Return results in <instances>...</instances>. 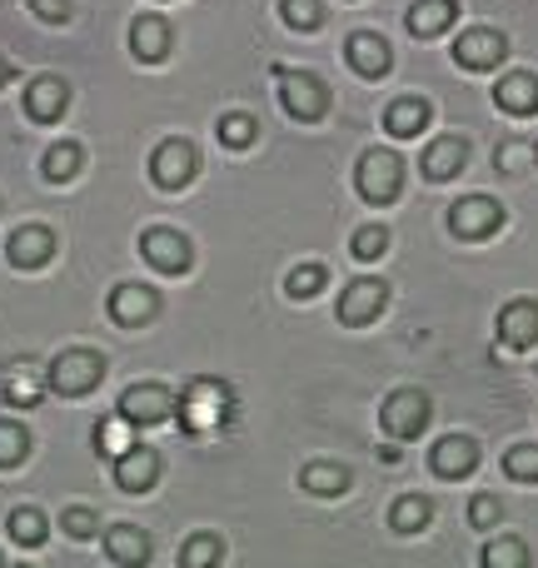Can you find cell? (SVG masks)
<instances>
[{
  "instance_id": "6da1fadb",
  "label": "cell",
  "mask_w": 538,
  "mask_h": 568,
  "mask_svg": "<svg viewBox=\"0 0 538 568\" xmlns=\"http://www.w3.org/2000/svg\"><path fill=\"white\" fill-rule=\"evenodd\" d=\"M175 414L185 424V434H220L235 419V389L225 379H215V374H200L175 399Z\"/></svg>"
},
{
  "instance_id": "7a4b0ae2",
  "label": "cell",
  "mask_w": 538,
  "mask_h": 568,
  "mask_svg": "<svg viewBox=\"0 0 538 568\" xmlns=\"http://www.w3.org/2000/svg\"><path fill=\"white\" fill-rule=\"evenodd\" d=\"M429 419H434V399L424 389H394L389 399L379 404V429L389 434L394 444L419 439V434L429 429Z\"/></svg>"
},
{
  "instance_id": "3957f363",
  "label": "cell",
  "mask_w": 538,
  "mask_h": 568,
  "mask_svg": "<svg viewBox=\"0 0 538 568\" xmlns=\"http://www.w3.org/2000/svg\"><path fill=\"white\" fill-rule=\"evenodd\" d=\"M45 379H50V389L65 394V399H85V394L105 379V359H100L95 349H65V354H55Z\"/></svg>"
},
{
  "instance_id": "277c9868",
  "label": "cell",
  "mask_w": 538,
  "mask_h": 568,
  "mask_svg": "<svg viewBox=\"0 0 538 568\" xmlns=\"http://www.w3.org/2000/svg\"><path fill=\"white\" fill-rule=\"evenodd\" d=\"M274 75H280V105L290 110L294 120H304V125L324 120V110H329V90H324L319 75H309V70H290V65H274Z\"/></svg>"
},
{
  "instance_id": "5b68a950",
  "label": "cell",
  "mask_w": 538,
  "mask_h": 568,
  "mask_svg": "<svg viewBox=\"0 0 538 568\" xmlns=\"http://www.w3.org/2000/svg\"><path fill=\"white\" fill-rule=\"evenodd\" d=\"M354 180H359V195L369 205H394L404 190V160L394 150H364Z\"/></svg>"
},
{
  "instance_id": "8992f818",
  "label": "cell",
  "mask_w": 538,
  "mask_h": 568,
  "mask_svg": "<svg viewBox=\"0 0 538 568\" xmlns=\"http://www.w3.org/2000/svg\"><path fill=\"white\" fill-rule=\"evenodd\" d=\"M504 205L499 200H489V195H459L449 205V235H459V240H494L504 230Z\"/></svg>"
},
{
  "instance_id": "52a82bcc",
  "label": "cell",
  "mask_w": 538,
  "mask_h": 568,
  "mask_svg": "<svg viewBox=\"0 0 538 568\" xmlns=\"http://www.w3.org/2000/svg\"><path fill=\"white\" fill-rule=\"evenodd\" d=\"M195 175H200V150H195V140H185V135L160 140L155 155H150V180H155L160 190H185Z\"/></svg>"
},
{
  "instance_id": "ba28073f",
  "label": "cell",
  "mask_w": 538,
  "mask_h": 568,
  "mask_svg": "<svg viewBox=\"0 0 538 568\" xmlns=\"http://www.w3.org/2000/svg\"><path fill=\"white\" fill-rule=\"evenodd\" d=\"M384 304H389V280L379 275L349 280V290L339 294V324L344 329H364V324H374L384 314Z\"/></svg>"
},
{
  "instance_id": "9c48e42d",
  "label": "cell",
  "mask_w": 538,
  "mask_h": 568,
  "mask_svg": "<svg viewBox=\"0 0 538 568\" xmlns=\"http://www.w3.org/2000/svg\"><path fill=\"white\" fill-rule=\"evenodd\" d=\"M509 55V36H499L494 26H469L464 36H454V65L459 70H499Z\"/></svg>"
},
{
  "instance_id": "30bf717a",
  "label": "cell",
  "mask_w": 538,
  "mask_h": 568,
  "mask_svg": "<svg viewBox=\"0 0 538 568\" xmlns=\"http://www.w3.org/2000/svg\"><path fill=\"white\" fill-rule=\"evenodd\" d=\"M120 414H125L135 429H150V424H165L175 419V394L165 389V384H130L125 394H120Z\"/></svg>"
},
{
  "instance_id": "8fae6325",
  "label": "cell",
  "mask_w": 538,
  "mask_h": 568,
  "mask_svg": "<svg viewBox=\"0 0 538 568\" xmlns=\"http://www.w3.org/2000/svg\"><path fill=\"white\" fill-rule=\"evenodd\" d=\"M494 334H499V349H534L538 344V300H529V294H519V300H509L499 310V320H494Z\"/></svg>"
},
{
  "instance_id": "7c38bea8",
  "label": "cell",
  "mask_w": 538,
  "mask_h": 568,
  "mask_svg": "<svg viewBox=\"0 0 538 568\" xmlns=\"http://www.w3.org/2000/svg\"><path fill=\"white\" fill-rule=\"evenodd\" d=\"M140 255H145L160 275H185L190 260H195V250H190V240L180 235V230L155 225V230H145V235H140Z\"/></svg>"
},
{
  "instance_id": "4fadbf2b",
  "label": "cell",
  "mask_w": 538,
  "mask_h": 568,
  "mask_svg": "<svg viewBox=\"0 0 538 568\" xmlns=\"http://www.w3.org/2000/svg\"><path fill=\"white\" fill-rule=\"evenodd\" d=\"M429 469L449 484L469 479V474L479 469V439H474V434H444V439L429 449Z\"/></svg>"
},
{
  "instance_id": "5bb4252c",
  "label": "cell",
  "mask_w": 538,
  "mask_h": 568,
  "mask_svg": "<svg viewBox=\"0 0 538 568\" xmlns=\"http://www.w3.org/2000/svg\"><path fill=\"white\" fill-rule=\"evenodd\" d=\"M464 165H469V140H464V135L429 140V150L419 155V170H424V180H429V185H449Z\"/></svg>"
},
{
  "instance_id": "9a60e30c",
  "label": "cell",
  "mask_w": 538,
  "mask_h": 568,
  "mask_svg": "<svg viewBox=\"0 0 538 568\" xmlns=\"http://www.w3.org/2000/svg\"><path fill=\"white\" fill-rule=\"evenodd\" d=\"M344 60L354 65V75H364V80H379V75H389V65H394V55H389V40L384 36H374V30H359V36H349L344 40Z\"/></svg>"
},
{
  "instance_id": "2e32d148",
  "label": "cell",
  "mask_w": 538,
  "mask_h": 568,
  "mask_svg": "<svg viewBox=\"0 0 538 568\" xmlns=\"http://www.w3.org/2000/svg\"><path fill=\"white\" fill-rule=\"evenodd\" d=\"M160 469H165V464H160V454L145 449V444H135V449H125L115 459V484L125 494H150L160 484Z\"/></svg>"
},
{
  "instance_id": "e0dca14e",
  "label": "cell",
  "mask_w": 538,
  "mask_h": 568,
  "mask_svg": "<svg viewBox=\"0 0 538 568\" xmlns=\"http://www.w3.org/2000/svg\"><path fill=\"white\" fill-rule=\"evenodd\" d=\"M70 105V85L60 75H40L26 85V115L35 120V125H55L60 115H65Z\"/></svg>"
},
{
  "instance_id": "ac0fdd59",
  "label": "cell",
  "mask_w": 538,
  "mask_h": 568,
  "mask_svg": "<svg viewBox=\"0 0 538 568\" xmlns=\"http://www.w3.org/2000/svg\"><path fill=\"white\" fill-rule=\"evenodd\" d=\"M50 255H55V235L45 225H20L6 240V260L16 270H40V265H50Z\"/></svg>"
},
{
  "instance_id": "d6986e66",
  "label": "cell",
  "mask_w": 538,
  "mask_h": 568,
  "mask_svg": "<svg viewBox=\"0 0 538 568\" xmlns=\"http://www.w3.org/2000/svg\"><path fill=\"white\" fill-rule=\"evenodd\" d=\"M100 544H105V554L115 559L120 568H145L150 564V534L135 529V524H110V529H100Z\"/></svg>"
},
{
  "instance_id": "ffe728a7",
  "label": "cell",
  "mask_w": 538,
  "mask_h": 568,
  "mask_svg": "<svg viewBox=\"0 0 538 568\" xmlns=\"http://www.w3.org/2000/svg\"><path fill=\"white\" fill-rule=\"evenodd\" d=\"M494 105L504 115H538V75L534 70H509L494 80Z\"/></svg>"
},
{
  "instance_id": "44dd1931",
  "label": "cell",
  "mask_w": 538,
  "mask_h": 568,
  "mask_svg": "<svg viewBox=\"0 0 538 568\" xmlns=\"http://www.w3.org/2000/svg\"><path fill=\"white\" fill-rule=\"evenodd\" d=\"M160 314V294L145 290V284H120L115 294H110V320L125 324V329H140V324H150Z\"/></svg>"
},
{
  "instance_id": "7402d4cb",
  "label": "cell",
  "mask_w": 538,
  "mask_h": 568,
  "mask_svg": "<svg viewBox=\"0 0 538 568\" xmlns=\"http://www.w3.org/2000/svg\"><path fill=\"white\" fill-rule=\"evenodd\" d=\"M130 55L140 65H160L170 55V20L165 16H135L130 20Z\"/></svg>"
},
{
  "instance_id": "603a6c76",
  "label": "cell",
  "mask_w": 538,
  "mask_h": 568,
  "mask_svg": "<svg viewBox=\"0 0 538 568\" xmlns=\"http://www.w3.org/2000/svg\"><path fill=\"white\" fill-rule=\"evenodd\" d=\"M379 120H384V135L389 140H414L429 130L434 110H429V100H419V95H399L394 105H384Z\"/></svg>"
},
{
  "instance_id": "cb8c5ba5",
  "label": "cell",
  "mask_w": 538,
  "mask_h": 568,
  "mask_svg": "<svg viewBox=\"0 0 538 568\" xmlns=\"http://www.w3.org/2000/svg\"><path fill=\"white\" fill-rule=\"evenodd\" d=\"M300 489L319 494V499H339V494L354 489V474L344 469V464H334V459H314V464H304L300 469Z\"/></svg>"
},
{
  "instance_id": "d4e9b609",
  "label": "cell",
  "mask_w": 538,
  "mask_h": 568,
  "mask_svg": "<svg viewBox=\"0 0 538 568\" xmlns=\"http://www.w3.org/2000/svg\"><path fill=\"white\" fill-rule=\"evenodd\" d=\"M40 384H45V374L35 369L30 359H10V364H0V394H6L10 404H40Z\"/></svg>"
},
{
  "instance_id": "484cf974",
  "label": "cell",
  "mask_w": 538,
  "mask_h": 568,
  "mask_svg": "<svg viewBox=\"0 0 538 568\" xmlns=\"http://www.w3.org/2000/svg\"><path fill=\"white\" fill-rule=\"evenodd\" d=\"M404 20H409V36L434 40V36H444V30L459 20V6H454V0H414Z\"/></svg>"
},
{
  "instance_id": "4316f807",
  "label": "cell",
  "mask_w": 538,
  "mask_h": 568,
  "mask_svg": "<svg viewBox=\"0 0 538 568\" xmlns=\"http://www.w3.org/2000/svg\"><path fill=\"white\" fill-rule=\"evenodd\" d=\"M434 524V504L424 494H399L389 504V529L394 534H424Z\"/></svg>"
},
{
  "instance_id": "83f0119b",
  "label": "cell",
  "mask_w": 538,
  "mask_h": 568,
  "mask_svg": "<svg viewBox=\"0 0 538 568\" xmlns=\"http://www.w3.org/2000/svg\"><path fill=\"white\" fill-rule=\"evenodd\" d=\"M479 568H534V554L519 534H494L479 554Z\"/></svg>"
},
{
  "instance_id": "f1b7e54d",
  "label": "cell",
  "mask_w": 538,
  "mask_h": 568,
  "mask_svg": "<svg viewBox=\"0 0 538 568\" xmlns=\"http://www.w3.org/2000/svg\"><path fill=\"white\" fill-rule=\"evenodd\" d=\"M80 165H85V150H80L75 140H60V145L45 150V160H40V175H45L50 185H65V180L80 175Z\"/></svg>"
},
{
  "instance_id": "f546056e",
  "label": "cell",
  "mask_w": 538,
  "mask_h": 568,
  "mask_svg": "<svg viewBox=\"0 0 538 568\" xmlns=\"http://www.w3.org/2000/svg\"><path fill=\"white\" fill-rule=\"evenodd\" d=\"M225 564V539L220 534H190L180 544V568H220Z\"/></svg>"
},
{
  "instance_id": "4dcf8cb0",
  "label": "cell",
  "mask_w": 538,
  "mask_h": 568,
  "mask_svg": "<svg viewBox=\"0 0 538 568\" xmlns=\"http://www.w3.org/2000/svg\"><path fill=\"white\" fill-rule=\"evenodd\" d=\"M130 429H135V424H130L125 414H115V419H100L95 424V454H105V459H120L125 449H135Z\"/></svg>"
},
{
  "instance_id": "1f68e13d",
  "label": "cell",
  "mask_w": 538,
  "mask_h": 568,
  "mask_svg": "<svg viewBox=\"0 0 538 568\" xmlns=\"http://www.w3.org/2000/svg\"><path fill=\"white\" fill-rule=\"evenodd\" d=\"M324 284H329V270H324L319 260H304V265H294L290 275H284V294H290V300H314Z\"/></svg>"
},
{
  "instance_id": "d6a6232c",
  "label": "cell",
  "mask_w": 538,
  "mask_h": 568,
  "mask_svg": "<svg viewBox=\"0 0 538 568\" xmlns=\"http://www.w3.org/2000/svg\"><path fill=\"white\" fill-rule=\"evenodd\" d=\"M215 135H220L225 150H250L255 135H260V125H255V115H245V110H230V115H220Z\"/></svg>"
},
{
  "instance_id": "836d02e7",
  "label": "cell",
  "mask_w": 538,
  "mask_h": 568,
  "mask_svg": "<svg viewBox=\"0 0 538 568\" xmlns=\"http://www.w3.org/2000/svg\"><path fill=\"white\" fill-rule=\"evenodd\" d=\"M45 534H50V524H45V514L40 509H16L10 514V539H16L20 549H40Z\"/></svg>"
},
{
  "instance_id": "e575fe53",
  "label": "cell",
  "mask_w": 538,
  "mask_h": 568,
  "mask_svg": "<svg viewBox=\"0 0 538 568\" xmlns=\"http://www.w3.org/2000/svg\"><path fill=\"white\" fill-rule=\"evenodd\" d=\"M499 464L514 484H538V444H514V449H504Z\"/></svg>"
},
{
  "instance_id": "d590c367",
  "label": "cell",
  "mask_w": 538,
  "mask_h": 568,
  "mask_svg": "<svg viewBox=\"0 0 538 568\" xmlns=\"http://www.w3.org/2000/svg\"><path fill=\"white\" fill-rule=\"evenodd\" d=\"M280 20L290 30H319L324 26V0H280Z\"/></svg>"
},
{
  "instance_id": "8d00e7d4",
  "label": "cell",
  "mask_w": 538,
  "mask_h": 568,
  "mask_svg": "<svg viewBox=\"0 0 538 568\" xmlns=\"http://www.w3.org/2000/svg\"><path fill=\"white\" fill-rule=\"evenodd\" d=\"M349 250H354V260H359V265H374L379 255H389V230H384V225H364V230H354Z\"/></svg>"
},
{
  "instance_id": "74e56055",
  "label": "cell",
  "mask_w": 538,
  "mask_h": 568,
  "mask_svg": "<svg viewBox=\"0 0 538 568\" xmlns=\"http://www.w3.org/2000/svg\"><path fill=\"white\" fill-rule=\"evenodd\" d=\"M30 454V429H20L16 419H0V469H16Z\"/></svg>"
},
{
  "instance_id": "f35d334b",
  "label": "cell",
  "mask_w": 538,
  "mask_h": 568,
  "mask_svg": "<svg viewBox=\"0 0 538 568\" xmlns=\"http://www.w3.org/2000/svg\"><path fill=\"white\" fill-rule=\"evenodd\" d=\"M499 519H504L499 494H474L469 499V529H499Z\"/></svg>"
},
{
  "instance_id": "ab89813d",
  "label": "cell",
  "mask_w": 538,
  "mask_h": 568,
  "mask_svg": "<svg viewBox=\"0 0 538 568\" xmlns=\"http://www.w3.org/2000/svg\"><path fill=\"white\" fill-rule=\"evenodd\" d=\"M60 529H65V539H95V534H100V514L85 509V504H75V509L60 514Z\"/></svg>"
},
{
  "instance_id": "60d3db41",
  "label": "cell",
  "mask_w": 538,
  "mask_h": 568,
  "mask_svg": "<svg viewBox=\"0 0 538 568\" xmlns=\"http://www.w3.org/2000/svg\"><path fill=\"white\" fill-rule=\"evenodd\" d=\"M30 10H35L40 20H50V26L70 20V0H30Z\"/></svg>"
},
{
  "instance_id": "b9f144b4",
  "label": "cell",
  "mask_w": 538,
  "mask_h": 568,
  "mask_svg": "<svg viewBox=\"0 0 538 568\" xmlns=\"http://www.w3.org/2000/svg\"><path fill=\"white\" fill-rule=\"evenodd\" d=\"M524 155H529V145H504L499 150V170L509 175V170H524Z\"/></svg>"
},
{
  "instance_id": "7bdbcfd3",
  "label": "cell",
  "mask_w": 538,
  "mask_h": 568,
  "mask_svg": "<svg viewBox=\"0 0 538 568\" xmlns=\"http://www.w3.org/2000/svg\"><path fill=\"white\" fill-rule=\"evenodd\" d=\"M6 80H10V65H6V60H0V85H6Z\"/></svg>"
},
{
  "instance_id": "ee69618b",
  "label": "cell",
  "mask_w": 538,
  "mask_h": 568,
  "mask_svg": "<svg viewBox=\"0 0 538 568\" xmlns=\"http://www.w3.org/2000/svg\"><path fill=\"white\" fill-rule=\"evenodd\" d=\"M6 568H26V564H6Z\"/></svg>"
},
{
  "instance_id": "f6af8a7d",
  "label": "cell",
  "mask_w": 538,
  "mask_h": 568,
  "mask_svg": "<svg viewBox=\"0 0 538 568\" xmlns=\"http://www.w3.org/2000/svg\"><path fill=\"white\" fill-rule=\"evenodd\" d=\"M0 568H6V554H0Z\"/></svg>"
},
{
  "instance_id": "bcb514c9",
  "label": "cell",
  "mask_w": 538,
  "mask_h": 568,
  "mask_svg": "<svg viewBox=\"0 0 538 568\" xmlns=\"http://www.w3.org/2000/svg\"><path fill=\"white\" fill-rule=\"evenodd\" d=\"M534 150H538V145H534Z\"/></svg>"
}]
</instances>
